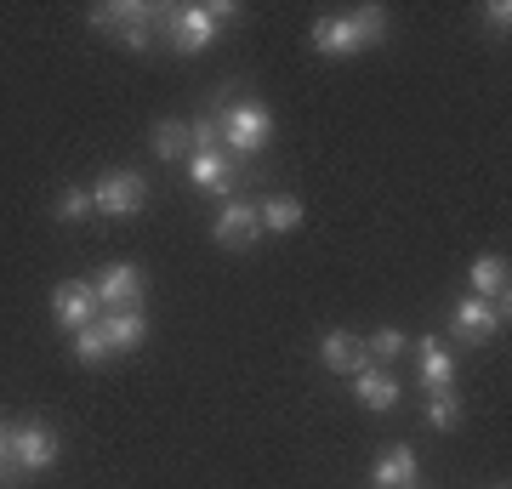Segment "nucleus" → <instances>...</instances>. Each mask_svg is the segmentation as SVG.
Segmentation results:
<instances>
[{"mask_svg": "<svg viewBox=\"0 0 512 489\" xmlns=\"http://www.w3.org/2000/svg\"><path fill=\"white\" fill-rule=\"evenodd\" d=\"M222 126V154H239V160H251V154H262L268 148V137H274V114L262 109L256 97H239V103H228V114L217 120Z\"/></svg>", "mask_w": 512, "mask_h": 489, "instance_id": "obj_1", "label": "nucleus"}, {"mask_svg": "<svg viewBox=\"0 0 512 489\" xmlns=\"http://www.w3.org/2000/svg\"><path fill=\"white\" fill-rule=\"evenodd\" d=\"M171 18V46L183 57H200L211 40H217V23L222 18H239V6H222V0H194V6H177L165 12Z\"/></svg>", "mask_w": 512, "mask_h": 489, "instance_id": "obj_2", "label": "nucleus"}, {"mask_svg": "<svg viewBox=\"0 0 512 489\" xmlns=\"http://www.w3.org/2000/svg\"><path fill=\"white\" fill-rule=\"evenodd\" d=\"M6 455H12V467L18 472H46L57 461V433L52 427H40V421H23L6 433Z\"/></svg>", "mask_w": 512, "mask_h": 489, "instance_id": "obj_3", "label": "nucleus"}, {"mask_svg": "<svg viewBox=\"0 0 512 489\" xmlns=\"http://www.w3.org/2000/svg\"><path fill=\"white\" fill-rule=\"evenodd\" d=\"M143 200H148V182L137 171H109L92 188V211H103V217H137Z\"/></svg>", "mask_w": 512, "mask_h": 489, "instance_id": "obj_4", "label": "nucleus"}, {"mask_svg": "<svg viewBox=\"0 0 512 489\" xmlns=\"http://www.w3.org/2000/svg\"><path fill=\"white\" fill-rule=\"evenodd\" d=\"M92 290H97V308H103V313H126V308H137V302H143V268L120 262V268L97 273Z\"/></svg>", "mask_w": 512, "mask_h": 489, "instance_id": "obj_5", "label": "nucleus"}, {"mask_svg": "<svg viewBox=\"0 0 512 489\" xmlns=\"http://www.w3.org/2000/svg\"><path fill=\"white\" fill-rule=\"evenodd\" d=\"M52 313H57V325H63V330L97 325V290H92V279H69V285H57Z\"/></svg>", "mask_w": 512, "mask_h": 489, "instance_id": "obj_6", "label": "nucleus"}, {"mask_svg": "<svg viewBox=\"0 0 512 489\" xmlns=\"http://www.w3.org/2000/svg\"><path fill=\"white\" fill-rule=\"evenodd\" d=\"M501 325H507V313L490 308V302H478V296H461V302H456V336H461V342L484 347Z\"/></svg>", "mask_w": 512, "mask_h": 489, "instance_id": "obj_7", "label": "nucleus"}, {"mask_svg": "<svg viewBox=\"0 0 512 489\" xmlns=\"http://www.w3.org/2000/svg\"><path fill=\"white\" fill-rule=\"evenodd\" d=\"M256 228H262V222H256V205L228 200L217 211V222H211V239H217V245H228V251H245V245L256 239Z\"/></svg>", "mask_w": 512, "mask_h": 489, "instance_id": "obj_8", "label": "nucleus"}, {"mask_svg": "<svg viewBox=\"0 0 512 489\" xmlns=\"http://www.w3.org/2000/svg\"><path fill=\"white\" fill-rule=\"evenodd\" d=\"M416 353H421V387H427V393H444V387L456 381V353L444 347V336H421Z\"/></svg>", "mask_w": 512, "mask_h": 489, "instance_id": "obj_9", "label": "nucleus"}, {"mask_svg": "<svg viewBox=\"0 0 512 489\" xmlns=\"http://www.w3.org/2000/svg\"><path fill=\"white\" fill-rule=\"evenodd\" d=\"M313 52H325V57H353V52H365V40H359L353 18H319V23H313Z\"/></svg>", "mask_w": 512, "mask_h": 489, "instance_id": "obj_10", "label": "nucleus"}, {"mask_svg": "<svg viewBox=\"0 0 512 489\" xmlns=\"http://www.w3.org/2000/svg\"><path fill=\"white\" fill-rule=\"evenodd\" d=\"M97 325H103V336H109L114 353H137V347L148 342V319L137 308L126 313H97Z\"/></svg>", "mask_w": 512, "mask_h": 489, "instance_id": "obj_11", "label": "nucleus"}, {"mask_svg": "<svg viewBox=\"0 0 512 489\" xmlns=\"http://www.w3.org/2000/svg\"><path fill=\"white\" fill-rule=\"evenodd\" d=\"M467 279H473L478 302H490V308L507 313V262H501V256H478L473 268H467Z\"/></svg>", "mask_w": 512, "mask_h": 489, "instance_id": "obj_12", "label": "nucleus"}, {"mask_svg": "<svg viewBox=\"0 0 512 489\" xmlns=\"http://www.w3.org/2000/svg\"><path fill=\"white\" fill-rule=\"evenodd\" d=\"M353 393L365 410H393L399 404V381L387 376L382 364H365V370H353Z\"/></svg>", "mask_w": 512, "mask_h": 489, "instance_id": "obj_13", "label": "nucleus"}, {"mask_svg": "<svg viewBox=\"0 0 512 489\" xmlns=\"http://www.w3.org/2000/svg\"><path fill=\"white\" fill-rule=\"evenodd\" d=\"M188 177L200 182L205 194H228L234 188V165L222 148H205V154H188Z\"/></svg>", "mask_w": 512, "mask_h": 489, "instance_id": "obj_14", "label": "nucleus"}, {"mask_svg": "<svg viewBox=\"0 0 512 489\" xmlns=\"http://www.w3.org/2000/svg\"><path fill=\"white\" fill-rule=\"evenodd\" d=\"M370 478H376V489H410L416 484V450H410V444H393V450L376 461Z\"/></svg>", "mask_w": 512, "mask_h": 489, "instance_id": "obj_15", "label": "nucleus"}, {"mask_svg": "<svg viewBox=\"0 0 512 489\" xmlns=\"http://www.w3.org/2000/svg\"><path fill=\"white\" fill-rule=\"evenodd\" d=\"M319 353H325V364L330 370H342V376L365 370V342H359L353 330H330L325 342H319Z\"/></svg>", "mask_w": 512, "mask_h": 489, "instance_id": "obj_16", "label": "nucleus"}, {"mask_svg": "<svg viewBox=\"0 0 512 489\" xmlns=\"http://www.w3.org/2000/svg\"><path fill=\"white\" fill-rule=\"evenodd\" d=\"M256 222H262V228H274V234H296V228H302V200L279 194V200H268L262 211H256Z\"/></svg>", "mask_w": 512, "mask_h": 489, "instance_id": "obj_17", "label": "nucleus"}, {"mask_svg": "<svg viewBox=\"0 0 512 489\" xmlns=\"http://www.w3.org/2000/svg\"><path fill=\"white\" fill-rule=\"evenodd\" d=\"M427 427H439V433H456L461 427V404H456L450 387H444V393H427Z\"/></svg>", "mask_w": 512, "mask_h": 489, "instance_id": "obj_18", "label": "nucleus"}, {"mask_svg": "<svg viewBox=\"0 0 512 489\" xmlns=\"http://www.w3.org/2000/svg\"><path fill=\"white\" fill-rule=\"evenodd\" d=\"M154 154H160V160H183L188 154V126L183 120H160V126H154Z\"/></svg>", "mask_w": 512, "mask_h": 489, "instance_id": "obj_19", "label": "nucleus"}, {"mask_svg": "<svg viewBox=\"0 0 512 489\" xmlns=\"http://www.w3.org/2000/svg\"><path fill=\"white\" fill-rule=\"evenodd\" d=\"M114 347H109V336H103V325H86V330H74V359L80 364H103Z\"/></svg>", "mask_w": 512, "mask_h": 489, "instance_id": "obj_20", "label": "nucleus"}, {"mask_svg": "<svg viewBox=\"0 0 512 489\" xmlns=\"http://www.w3.org/2000/svg\"><path fill=\"white\" fill-rule=\"evenodd\" d=\"M348 18H353V29H359V40H365V46L387 40V12H382V6H359V12H348Z\"/></svg>", "mask_w": 512, "mask_h": 489, "instance_id": "obj_21", "label": "nucleus"}, {"mask_svg": "<svg viewBox=\"0 0 512 489\" xmlns=\"http://www.w3.org/2000/svg\"><path fill=\"white\" fill-rule=\"evenodd\" d=\"M57 217L63 222H86L92 217V188H69V194L57 200Z\"/></svg>", "mask_w": 512, "mask_h": 489, "instance_id": "obj_22", "label": "nucleus"}, {"mask_svg": "<svg viewBox=\"0 0 512 489\" xmlns=\"http://www.w3.org/2000/svg\"><path fill=\"white\" fill-rule=\"evenodd\" d=\"M365 353H376V364H393V359L404 353V336H399V330H376Z\"/></svg>", "mask_w": 512, "mask_h": 489, "instance_id": "obj_23", "label": "nucleus"}, {"mask_svg": "<svg viewBox=\"0 0 512 489\" xmlns=\"http://www.w3.org/2000/svg\"><path fill=\"white\" fill-rule=\"evenodd\" d=\"M484 23H490L495 35H507V23H512V12H507V0H490V6H484Z\"/></svg>", "mask_w": 512, "mask_h": 489, "instance_id": "obj_24", "label": "nucleus"}, {"mask_svg": "<svg viewBox=\"0 0 512 489\" xmlns=\"http://www.w3.org/2000/svg\"><path fill=\"white\" fill-rule=\"evenodd\" d=\"M0 461H6V427H0Z\"/></svg>", "mask_w": 512, "mask_h": 489, "instance_id": "obj_25", "label": "nucleus"}, {"mask_svg": "<svg viewBox=\"0 0 512 489\" xmlns=\"http://www.w3.org/2000/svg\"><path fill=\"white\" fill-rule=\"evenodd\" d=\"M495 489H507V484H495Z\"/></svg>", "mask_w": 512, "mask_h": 489, "instance_id": "obj_26", "label": "nucleus"}]
</instances>
